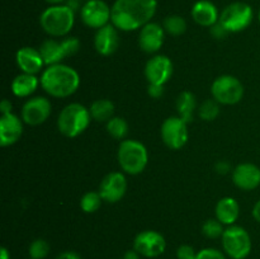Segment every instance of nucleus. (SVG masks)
<instances>
[{"mask_svg": "<svg viewBox=\"0 0 260 259\" xmlns=\"http://www.w3.org/2000/svg\"><path fill=\"white\" fill-rule=\"evenodd\" d=\"M23 134V119L14 113L2 114L0 118V145L10 146L20 139Z\"/></svg>", "mask_w": 260, "mask_h": 259, "instance_id": "nucleus-18", "label": "nucleus"}, {"mask_svg": "<svg viewBox=\"0 0 260 259\" xmlns=\"http://www.w3.org/2000/svg\"><path fill=\"white\" fill-rule=\"evenodd\" d=\"M213 99L220 104L233 106L239 103L244 96V85L233 75H221L211 86Z\"/></svg>", "mask_w": 260, "mask_h": 259, "instance_id": "nucleus-8", "label": "nucleus"}, {"mask_svg": "<svg viewBox=\"0 0 260 259\" xmlns=\"http://www.w3.org/2000/svg\"><path fill=\"white\" fill-rule=\"evenodd\" d=\"M56 259H81V256L79 255L76 251L66 250V251H62V253L58 254V255L56 256Z\"/></svg>", "mask_w": 260, "mask_h": 259, "instance_id": "nucleus-36", "label": "nucleus"}, {"mask_svg": "<svg viewBox=\"0 0 260 259\" xmlns=\"http://www.w3.org/2000/svg\"><path fill=\"white\" fill-rule=\"evenodd\" d=\"M197 103H196L194 94L190 91H182L177 98L178 116L187 123L193 121V114Z\"/></svg>", "mask_w": 260, "mask_h": 259, "instance_id": "nucleus-24", "label": "nucleus"}, {"mask_svg": "<svg viewBox=\"0 0 260 259\" xmlns=\"http://www.w3.org/2000/svg\"><path fill=\"white\" fill-rule=\"evenodd\" d=\"M15 61H17L18 68L23 73L32 74V75L40 73L43 69V66L46 65L40 50L33 47L19 48L17 51V55H15Z\"/></svg>", "mask_w": 260, "mask_h": 259, "instance_id": "nucleus-19", "label": "nucleus"}, {"mask_svg": "<svg viewBox=\"0 0 260 259\" xmlns=\"http://www.w3.org/2000/svg\"><path fill=\"white\" fill-rule=\"evenodd\" d=\"M75 23V12L66 4L50 5L42 12L40 24L51 37H63L69 35Z\"/></svg>", "mask_w": 260, "mask_h": 259, "instance_id": "nucleus-3", "label": "nucleus"}, {"mask_svg": "<svg viewBox=\"0 0 260 259\" xmlns=\"http://www.w3.org/2000/svg\"><path fill=\"white\" fill-rule=\"evenodd\" d=\"M197 255V251L194 250V248L190 245H180L177 250V256L178 259H194Z\"/></svg>", "mask_w": 260, "mask_h": 259, "instance_id": "nucleus-33", "label": "nucleus"}, {"mask_svg": "<svg viewBox=\"0 0 260 259\" xmlns=\"http://www.w3.org/2000/svg\"><path fill=\"white\" fill-rule=\"evenodd\" d=\"M253 18L254 13L250 5L243 2H235L229 4L221 12L218 22L229 33H236L246 29L253 22Z\"/></svg>", "mask_w": 260, "mask_h": 259, "instance_id": "nucleus-6", "label": "nucleus"}, {"mask_svg": "<svg viewBox=\"0 0 260 259\" xmlns=\"http://www.w3.org/2000/svg\"><path fill=\"white\" fill-rule=\"evenodd\" d=\"M167 248L164 236L154 230H145L137 234L134 241V249L142 256L156 258L161 255Z\"/></svg>", "mask_w": 260, "mask_h": 259, "instance_id": "nucleus-11", "label": "nucleus"}, {"mask_svg": "<svg viewBox=\"0 0 260 259\" xmlns=\"http://www.w3.org/2000/svg\"><path fill=\"white\" fill-rule=\"evenodd\" d=\"M46 3H48V4L51 5H56V4H61V3L66 2V0H45Z\"/></svg>", "mask_w": 260, "mask_h": 259, "instance_id": "nucleus-43", "label": "nucleus"}, {"mask_svg": "<svg viewBox=\"0 0 260 259\" xmlns=\"http://www.w3.org/2000/svg\"><path fill=\"white\" fill-rule=\"evenodd\" d=\"M117 159L121 169L131 175L142 173L149 161V154L144 144L137 140H123L119 144Z\"/></svg>", "mask_w": 260, "mask_h": 259, "instance_id": "nucleus-5", "label": "nucleus"}, {"mask_svg": "<svg viewBox=\"0 0 260 259\" xmlns=\"http://www.w3.org/2000/svg\"><path fill=\"white\" fill-rule=\"evenodd\" d=\"M225 253L233 259H245L251 251V239L248 231L238 225H231L222 234Z\"/></svg>", "mask_w": 260, "mask_h": 259, "instance_id": "nucleus-7", "label": "nucleus"}, {"mask_svg": "<svg viewBox=\"0 0 260 259\" xmlns=\"http://www.w3.org/2000/svg\"><path fill=\"white\" fill-rule=\"evenodd\" d=\"M165 30L159 23L149 22L140 29L139 45L146 53H154L161 48L164 43Z\"/></svg>", "mask_w": 260, "mask_h": 259, "instance_id": "nucleus-15", "label": "nucleus"}, {"mask_svg": "<svg viewBox=\"0 0 260 259\" xmlns=\"http://www.w3.org/2000/svg\"><path fill=\"white\" fill-rule=\"evenodd\" d=\"M40 83V79L36 75L22 73L13 79L12 91L15 96H19V98L29 96L30 94L35 93Z\"/></svg>", "mask_w": 260, "mask_h": 259, "instance_id": "nucleus-23", "label": "nucleus"}, {"mask_svg": "<svg viewBox=\"0 0 260 259\" xmlns=\"http://www.w3.org/2000/svg\"><path fill=\"white\" fill-rule=\"evenodd\" d=\"M162 27L167 33L170 36H180L187 30V22L180 15H168L164 19Z\"/></svg>", "mask_w": 260, "mask_h": 259, "instance_id": "nucleus-26", "label": "nucleus"}, {"mask_svg": "<svg viewBox=\"0 0 260 259\" xmlns=\"http://www.w3.org/2000/svg\"><path fill=\"white\" fill-rule=\"evenodd\" d=\"M107 132L117 140H122L128 134V124L121 117H113L107 122Z\"/></svg>", "mask_w": 260, "mask_h": 259, "instance_id": "nucleus-27", "label": "nucleus"}, {"mask_svg": "<svg viewBox=\"0 0 260 259\" xmlns=\"http://www.w3.org/2000/svg\"><path fill=\"white\" fill-rule=\"evenodd\" d=\"M123 259H140V254L137 253L135 249L134 250H127L126 253H124Z\"/></svg>", "mask_w": 260, "mask_h": 259, "instance_id": "nucleus-39", "label": "nucleus"}, {"mask_svg": "<svg viewBox=\"0 0 260 259\" xmlns=\"http://www.w3.org/2000/svg\"><path fill=\"white\" fill-rule=\"evenodd\" d=\"M161 139L169 149H182L188 141V123L179 116L169 117L161 124Z\"/></svg>", "mask_w": 260, "mask_h": 259, "instance_id": "nucleus-9", "label": "nucleus"}, {"mask_svg": "<svg viewBox=\"0 0 260 259\" xmlns=\"http://www.w3.org/2000/svg\"><path fill=\"white\" fill-rule=\"evenodd\" d=\"M127 190V180L123 173L112 172L107 174L99 185V193H101L103 201L108 203H116L123 198Z\"/></svg>", "mask_w": 260, "mask_h": 259, "instance_id": "nucleus-14", "label": "nucleus"}, {"mask_svg": "<svg viewBox=\"0 0 260 259\" xmlns=\"http://www.w3.org/2000/svg\"><path fill=\"white\" fill-rule=\"evenodd\" d=\"M12 103H10V101H8V99H3L2 103H0V112H2V114H8V113H12Z\"/></svg>", "mask_w": 260, "mask_h": 259, "instance_id": "nucleus-37", "label": "nucleus"}, {"mask_svg": "<svg viewBox=\"0 0 260 259\" xmlns=\"http://www.w3.org/2000/svg\"><path fill=\"white\" fill-rule=\"evenodd\" d=\"M216 170H217V173H220V174H228L229 170H230V164L226 161H220L216 164Z\"/></svg>", "mask_w": 260, "mask_h": 259, "instance_id": "nucleus-38", "label": "nucleus"}, {"mask_svg": "<svg viewBox=\"0 0 260 259\" xmlns=\"http://www.w3.org/2000/svg\"><path fill=\"white\" fill-rule=\"evenodd\" d=\"M253 216H254V218L258 221V222H260V200L255 203V206H254Z\"/></svg>", "mask_w": 260, "mask_h": 259, "instance_id": "nucleus-41", "label": "nucleus"}, {"mask_svg": "<svg viewBox=\"0 0 260 259\" xmlns=\"http://www.w3.org/2000/svg\"><path fill=\"white\" fill-rule=\"evenodd\" d=\"M91 114V118L96 122H108L113 118L114 114V104L109 99H96L91 103L89 108Z\"/></svg>", "mask_w": 260, "mask_h": 259, "instance_id": "nucleus-25", "label": "nucleus"}, {"mask_svg": "<svg viewBox=\"0 0 260 259\" xmlns=\"http://www.w3.org/2000/svg\"><path fill=\"white\" fill-rule=\"evenodd\" d=\"M66 2H68L66 5H69L74 12H76L80 8V0H66Z\"/></svg>", "mask_w": 260, "mask_h": 259, "instance_id": "nucleus-40", "label": "nucleus"}, {"mask_svg": "<svg viewBox=\"0 0 260 259\" xmlns=\"http://www.w3.org/2000/svg\"><path fill=\"white\" fill-rule=\"evenodd\" d=\"M102 201L103 198L99 192H88L81 197L80 207L85 213H93L101 207Z\"/></svg>", "mask_w": 260, "mask_h": 259, "instance_id": "nucleus-28", "label": "nucleus"}, {"mask_svg": "<svg viewBox=\"0 0 260 259\" xmlns=\"http://www.w3.org/2000/svg\"><path fill=\"white\" fill-rule=\"evenodd\" d=\"M80 17L86 27L99 29L109 24L112 18V8H109V5L103 0H88L81 7Z\"/></svg>", "mask_w": 260, "mask_h": 259, "instance_id": "nucleus-10", "label": "nucleus"}, {"mask_svg": "<svg viewBox=\"0 0 260 259\" xmlns=\"http://www.w3.org/2000/svg\"><path fill=\"white\" fill-rule=\"evenodd\" d=\"M218 102L215 99H207L203 102L198 109V114L203 121H213L217 118L218 113H220V106Z\"/></svg>", "mask_w": 260, "mask_h": 259, "instance_id": "nucleus-29", "label": "nucleus"}, {"mask_svg": "<svg viewBox=\"0 0 260 259\" xmlns=\"http://www.w3.org/2000/svg\"><path fill=\"white\" fill-rule=\"evenodd\" d=\"M51 102L45 96H36L30 98L24 103L22 108V119L24 123L29 126H38V124L46 122V119L50 117Z\"/></svg>", "mask_w": 260, "mask_h": 259, "instance_id": "nucleus-13", "label": "nucleus"}, {"mask_svg": "<svg viewBox=\"0 0 260 259\" xmlns=\"http://www.w3.org/2000/svg\"><path fill=\"white\" fill-rule=\"evenodd\" d=\"M40 52L42 55L43 61L47 66L56 65V63H61L63 58L68 57L66 53L65 46H63L62 41L56 40H46L45 42L41 45Z\"/></svg>", "mask_w": 260, "mask_h": 259, "instance_id": "nucleus-22", "label": "nucleus"}, {"mask_svg": "<svg viewBox=\"0 0 260 259\" xmlns=\"http://www.w3.org/2000/svg\"><path fill=\"white\" fill-rule=\"evenodd\" d=\"M156 9V0H116L112 5L111 22L123 32L141 29L152 19Z\"/></svg>", "mask_w": 260, "mask_h": 259, "instance_id": "nucleus-1", "label": "nucleus"}, {"mask_svg": "<svg viewBox=\"0 0 260 259\" xmlns=\"http://www.w3.org/2000/svg\"><path fill=\"white\" fill-rule=\"evenodd\" d=\"M41 86L43 90L55 98H66L78 90L80 76L71 66L63 63L47 66L41 75Z\"/></svg>", "mask_w": 260, "mask_h": 259, "instance_id": "nucleus-2", "label": "nucleus"}, {"mask_svg": "<svg viewBox=\"0 0 260 259\" xmlns=\"http://www.w3.org/2000/svg\"><path fill=\"white\" fill-rule=\"evenodd\" d=\"M259 22H260V10H259Z\"/></svg>", "mask_w": 260, "mask_h": 259, "instance_id": "nucleus-44", "label": "nucleus"}, {"mask_svg": "<svg viewBox=\"0 0 260 259\" xmlns=\"http://www.w3.org/2000/svg\"><path fill=\"white\" fill-rule=\"evenodd\" d=\"M147 93L151 98H160L164 94V85H159V84H149L147 88Z\"/></svg>", "mask_w": 260, "mask_h": 259, "instance_id": "nucleus-35", "label": "nucleus"}, {"mask_svg": "<svg viewBox=\"0 0 260 259\" xmlns=\"http://www.w3.org/2000/svg\"><path fill=\"white\" fill-rule=\"evenodd\" d=\"M194 259H226V256L223 255L222 251L217 250V249L206 248L198 251Z\"/></svg>", "mask_w": 260, "mask_h": 259, "instance_id": "nucleus-32", "label": "nucleus"}, {"mask_svg": "<svg viewBox=\"0 0 260 259\" xmlns=\"http://www.w3.org/2000/svg\"><path fill=\"white\" fill-rule=\"evenodd\" d=\"M210 32L211 35H212L215 38H217V40H222V38H225L226 36L229 35L226 28L223 27L220 22H217L215 25H212V27L210 28Z\"/></svg>", "mask_w": 260, "mask_h": 259, "instance_id": "nucleus-34", "label": "nucleus"}, {"mask_svg": "<svg viewBox=\"0 0 260 259\" xmlns=\"http://www.w3.org/2000/svg\"><path fill=\"white\" fill-rule=\"evenodd\" d=\"M91 121L90 111L80 103H70L60 112L57 128L63 136L76 137L88 128Z\"/></svg>", "mask_w": 260, "mask_h": 259, "instance_id": "nucleus-4", "label": "nucleus"}, {"mask_svg": "<svg viewBox=\"0 0 260 259\" xmlns=\"http://www.w3.org/2000/svg\"><path fill=\"white\" fill-rule=\"evenodd\" d=\"M192 18L197 24L202 27H212L220 19V14L213 4L210 0H200L196 3L192 8Z\"/></svg>", "mask_w": 260, "mask_h": 259, "instance_id": "nucleus-20", "label": "nucleus"}, {"mask_svg": "<svg viewBox=\"0 0 260 259\" xmlns=\"http://www.w3.org/2000/svg\"><path fill=\"white\" fill-rule=\"evenodd\" d=\"M223 231V223H221L217 218H210L206 221L202 226L203 235L207 236L208 239H217L222 236Z\"/></svg>", "mask_w": 260, "mask_h": 259, "instance_id": "nucleus-31", "label": "nucleus"}, {"mask_svg": "<svg viewBox=\"0 0 260 259\" xmlns=\"http://www.w3.org/2000/svg\"><path fill=\"white\" fill-rule=\"evenodd\" d=\"M240 207L235 198L223 197L216 205V218L223 225H233L239 217Z\"/></svg>", "mask_w": 260, "mask_h": 259, "instance_id": "nucleus-21", "label": "nucleus"}, {"mask_svg": "<svg viewBox=\"0 0 260 259\" xmlns=\"http://www.w3.org/2000/svg\"><path fill=\"white\" fill-rule=\"evenodd\" d=\"M30 259H45L50 253V244L43 239H36L28 249Z\"/></svg>", "mask_w": 260, "mask_h": 259, "instance_id": "nucleus-30", "label": "nucleus"}, {"mask_svg": "<svg viewBox=\"0 0 260 259\" xmlns=\"http://www.w3.org/2000/svg\"><path fill=\"white\" fill-rule=\"evenodd\" d=\"M119 46L118 30L113 24H107L96 29L94 36V47L102 56H111Z\"/></svg>", "mask_w": 260, "mask_h": 259, "instance_id": "nucleus-16", "label": "nucleus"}, {"mask_svg": "<svg viewBox=\"0 0 260 259\" xmlns=\"http://www.w3.org/2000/svg\"><path fill=\"white\" fill-rule=\"evenodd\" d=\"M0 259H10V253L5 246L0 249Z\"/></svg>", "mask_w": 260, "mask_h": 259, "instance_id": "nucleus-42", "label": "nucleus"}, {"mask_svg": "<svg viewBox=\"0 0 260 259\" xmlns=\"http://www.w3.org/2000/svg\"><path fill=\"white\" fill-rule=\"evenodd\" d=\"M174 66L172 60L165 55H156L150 58L145 65V76L149 84L165 85L172 78Z\"/></svg>", "mask_w": 260, "mask_h": 259, "instance_id": "nucleus-12", "label": "nucleus"}, {"mask_svg": "<svg viewBox=\"0 0 260 259\" xmlns=\"http://www.w3.org/2000/svg\"><path fill=\"white\" fill-rule=\"evenodd\" d=\"M234 184L243 190L255 189L260 185V168L251 163H243L234 169Z\"/></svg>", "mask_w": 260, "mask_h": 259, "instance_id": "nucleus-17", "label": "nucleus"}]
</instances>
